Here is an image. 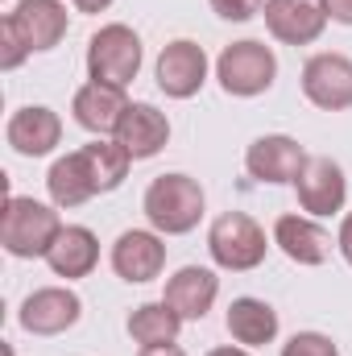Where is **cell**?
I'll use <instances>...</instances> for the list:
<instances>
[{"instance_id":"cell-10","label":"cell","mask_w":352,"mask_h":356,"mask_svg":"<svg viewBox=\"0 0 352 356\" xmlns=\"http://www.w3.org/2000/svg\"><path fill=\"white\" fill-rule=\"evenodd\" d=\"M112 269L129 286H145L166 269V236L154 228H129L112 245Z\"/></svg>"},{"instance_id":"cell-26","label":"cell","mask_w":352,"mask_h":356,"mask_svg":"<svg viewBox=\"0 0 352 356\" xmlns=\"http://www.w3.org/2000/svg\"><path fill=\"white\" fill-rule=\"evenodd\" d=\"M336 249L344 253V261L352 266V211L340 220V232H336Z\"/></svg>"},{"instance_id":"cell-13","label":"cell","mask_w":352,"mask_h":356,"mask_svg":"<svg viewBox=\"0 0 352 356\" xmlns=\"http://www.w3.org/2000/svg\"><path fill=\"white\" fill-rule=\"evenodd\" d=\"M265 29L282 46H311L328 29V4L323 0H265Z\"/></svg>"},{"instance_id":"cell-29","label":"cell","mask_w":352,"mask_h":356,"mask_svg":"<svg viewBox=\"0 0 352 356\" xmlns=\"http://www.w3.org/2000/svg\"><path fill=\"white\" fill-rule=\"evenodd\" d=\"M137 356H186L182 344H158V348H141Z\"/></svg>"},{"instance_id":"cell-1","label":"cell","mask_w":352,"mask_h":356,"mask_svg":"<svg viewBox=\"0 0 352 356\" xmlns=\"http://www.w3.org/2000/svg\"><path fill=\"white\" fill-rule=\"evenodd\" d=\"M133 158L116 145V141H91L79 145L71 154H63L50 175H46V191H50V203L58 211H71V207H83L95 195H108L116 191L125 178H129Z\"/></svg>"},{"instance_id":"cell-28","label":"cell","mask_w":352,"mask_h":356,"mask_svg":"<svg viewBox=\"0 0 352 356\" xmlns=\"http://www.w3.org/2000/svg\"><path fill=\"white\" fill-rule=\"evenodd\" d=\"M75 4V13H108L116 0H71Z\"/></svg>"},{"instance_id":"cell-30","label":"cell","mask_w":352,"mask_h":356,"mask_svg":"<svg viewBox=\"0 0 352 356\" xmlns=\"http://www.w3.org/2000/svg\"><path fill=\"white\" fill-rule=\"evenodd\" d=\"M207 356H253L249 348H232V344H224V348H211Z\"/></svg>"},{"instance_id":"cell-25","label":"cell","mask_w":352,"mask_h":356,"mask_svg":"<svg viewBox=\"0 0 352 356\" xmlns=\"http://www.w3.org/2000/svg\"><path fill=\"white\" fill-rule=\"evenodd\" d=\"M207 4H211V13H216L220 21H232V25L253 21L265 8V0H207Z\"/></svg>"},{"instance_id":"cell-11","label":"cell","mask_w":352,"mask_h":356,"mask_svg":"<svg viewBox=\"0 0 352 356\" xmlns=\"http://www.w3.org/2000/svg\"><path fill=\"white\" fill-rule=\"evenodd\" d=\"M307 166V149L286 137V133H265L257 137L249 149H245V170L257 182H269V186H294L298 175Z\"/></svg>"},{"instance_id":"cell-7","label":"cell","mask_w":352,"mask_h":356,"mask_svg":"<svg viewBox=\"0 0 352 356\" xmlns=\"http://www.w3.org/2000/svg\"><path fill=\"white\" fill-rule=\"evenodd\" d=\"M83 319V298L71 286H42L33 294H25L17 323L29 336H63Z\"/></svg>"},{"instance_id":"cell-9","label":"cell","mask_w":352,"mask_h":356,"mask_svg":"<svg viewBox=\"0 0 352 356\" xmlns=\"http://www.w3.org/2000/svg\"><path fill=\"white\" fill-rule=\"evenodd\" d=\"M303 95L319 112H349L352 108V58L349 54H311L303 63Z\"/></svg>"},{"instance_id":"cell-4","label":"cell","mask_w":352,"mask_h":356,"mask_svg":"<svg viewBox=\"0 0 352 356\" xmlns=\"http://www.w3.org/2000/svg\"><path fill=\"white\" fill-rule=\"evenodd\" d=\"M207 253H211L216 266L228 269V273H249V269H257L265 261L269 241H265V228L253 216L224 211L207 228Z\"/></svg>"},{"instance_id":"cell-19","label":"cell","mask_w":352,"mask_h":356,"mask_svg":"<svg viewBox=\"0 0 352 356\" xmlns=\"http://www.w3.org/2000/svg\"><path fill=\"white\" fill-rule=\"evenodd\" d=\"M125 108H129L125 88L95 83V79H88L83 88L75 91V99H71V116H75V124H79V129H88V133H95V137L116 133V124H120Z\"/></svg>"},{"instance_id":"cell-18","label":"cell","mask_w":352,"mask_h":356,"mask_svg":"<svg viewBox=\"0 0 352 356\" xmlns=\"http://www.w3.org/2000/svg\"><path fill=\"white\" fill-rule=\"evenodd\" d=\"M273 245L294 261V266H323L332 257V232L315 216H278L273 224Z\"/></svg>"},{"instance_id":"cell-14","label":"cell","mask_w":352,"mask_h":356,"mask_svg":"<svg viewBox=\"0 0 352 356\" xmlns=\"http://www.w3.org/2000/svg\"><path fill=\"white\" fill-rule=\"evenodd\" d=\"M4 141L13 145V154L21 158H46L63 145V116L46 104H25L8 116L4 124Z\"/></svg>"},{"instance_id":"cell-17","label":"cell","mask_w":352,"mask_h":356,"mask_svg":"<svg viewBox=\"0 0 352 356\" xmlns=\"http://www.w3.org/2000/svg\"><path fill=\"white\" fill-rule=\"evenodd\" d=\"M220 298V277L207 266H182L175 277H166V290H162V302L178 311L182 323H199Z\"/></svg>"},{"instance_id":"cell-12","label":"cell","mask_w":352,"mask_h":356,"mask_svg":"<svg viewBox=\"0 0 352 356\" xmlns=\"http://www.w3.org/2000/svg\"><path fill=\"white\" fill-rule=\"evenodd\" d=\"M298 191V207L303 216H315V220H328L336 211H344L349 203V178H344V166L332 162V158H307L303 175L294 182Z\"/></svg>"},{"instance_id":"cell-23","label":"cell","mask_w":352,"mask_h":356,"mask_svg":"<svg viewBox=\"0 0 352 356\" xmlns=\"http://www.w3.org/2000/svg\"><path fill=\"white\" fill-rule=\"evenodd\" d=\"M282 356H340L336 340L323 336V332H294L286 344H282Z\"/></svg>"},{"instance_id":"cell-15","label":"cell","mask_w":352,"mask_h":356,"mask_svg":"<svg viewBox=\"0 0 352 356\" xmlns=\"http://www.w3.org/2000/svg\"><path fill=\"white\" fill-rule=\"evenodd\" d=\"M112 141H116L133 162H150V158H158V154L166 149V141H170V120H166V112H158L154 104L137 99V104L125 108V116H120Z\"/></svg>"},{"instance_id":"cell-16","label":"cell","mask_w":352,"mask_h":356,"mask_svg":"<svg viewBox=\"0 0 352 356\" xmlns=\"http://www.w3.org/2000/svg\"><path fill=\"white\" fill-rule=\"evenodd\" d=\"M8 21L17 25V33L29 46V54L54 50L67 38V29H71V13H67L63 0H17V8L8 13Z\"/></svg>"},{"instance_id":"cell-6","label":"cell","mask_w":352,"mask_h":356,"mask_svg":"<svg viewBox=\"0 0 352 356\" xmlns=\"http://www.w3.org/2000/svg\"><path fill=\"white\" fill-rule=\"evenodd\" d=\"M216 79H220L224 95L253 99V95L273 88V79H278V54L265 42H257V38L232 42L216 58Z\"/></svg>"},{"instance_id":"cell-3","label":"cell","mask_w":352,"mask_h":356,"mask_svg":"<svg viewBox=\"0 0 352 356\" xmlns=\"http://www.w3.org/2000/svg\"><path fill=\"white\" fill-rule=\"evenodd\" d=\"M203 207H207V195L191 175H158L145 186V199H141V211H145L150 228L162 232V236L195 232L199 220H203Z\"/></svg>"},{"instance_id":"cell-2","label":"cell","mask_w":352,"mask_h":356,"mask_svg":"<svg viewBox=\"0 0 352 356\" xmlns=\"http://www.w3.org/2000/svg\"><path fill=\"white\" fill-rule=\"evenodd\" d=\"M63 232V220H58V207L54 203H42L33 195H8L4 199V211H0V245L8 257H21V261H33V257H46L50 245L58 241Z\"/></svg>"},{"instance_id":"cell-22","label":"cell","mask_w":352,"mask_h":356,"mask_svg":"<svg viewBox=\"0 0 352 356\" xmlns=\"http://www.w3.org/2000/svg\"><path fill=\"white\" fill-rule=\"evenodd\" d=\"M178 332H182V319H178V311H170L162 298H158V302H141V307H133V315H129V336H133L141 348L178 344Z\"/></svg>"},{"instance_id":"cell-8","label":"cell","mask_w":352,"mask_h":356,"mask_svg":"<svg viewBox=\"0 0 352 356\" xmlns=\"http://www.w3.org/2000/svg\"><path fill=\"white\" fill-rule=\"evenodd\" d=\"M207 71H211L207 50H203L199 42H191V38L166 42L162 54H158V63H154V79H158V88L166 91L170 99H191V95H199L203 83H207Z\"/></svg>"},{"instance_id":"cell-5","label":"cell","mask_w":352,"mask_h":356,"mask_svg":"<svg viewBox=\"0 0 352 356\" xmlns=\"http://www.w3.org/2000/svg\"><path fill=\"white\" fill-rule=\"evenodd\" d=\"M141 38L137 29H129L125 21L99 25L88 42V79L95 83H112V88H129L141 71Z\"/></svg>"},{"instance_id":"cell-24","label":"cell","mask_w":352,"mask_h":356,"mask_svg":"<svg viewBox=\"0 0 352 356\" xmlns=\"http://www.w3.org/2000/svg\"><path fill=\"white\" fill-rule=\"evenodd\" d=\"M25 58H29V46L21 42L17 25L4 17V21H0V71H17Z\"/></svg>"},{"instance_id":"cell-20","label":"cell","mask_w":352,"mask_h":356,"mask_svg":"<svg viewBox=\"0 0 352 356\" xmlns=\"http://www.w3.org/2000/svg\"><path fill=\"white\" fill-rule=\"evenodd\" d=\"M54 277H67V282H75V277H88L91 269L99 266V236L83 228V224H63V232H58V241L50 245V253L42 257Z\"/></svg>"},{"instance_id":"cell-21","label":"cell","mask_w":352,"mask_h":356,"mask_svg":"<svg viewBox=\"0 0 352 356\" xmlns=\"http://www.w3.org/2000/svg\"><path fill=\"white\" fill-rule=\"evenodd\" d=\"M224 327H228V336H232L241 348H265V344L278 340V327H282V323H278V311H273L265 298L245 294V298H232V302H228Z\"/></svg>"},{"instance_id":"cell-27","label":"cell","mask_w":352,"mask_h":356,"mask_svg":"<svg viewBox=\"0 0 352 356\" xmlns=\"http://www.w3.org/2000/svg\"><path fill=\"white\" fill-rule=\"evenodd\" d=\"M328 4V17L336 25H352V0H323Z\"/></svg>"}]
</instances>
